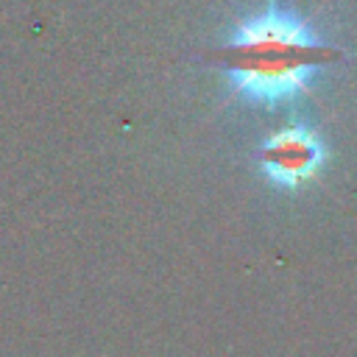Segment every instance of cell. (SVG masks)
<instances>
[{"instance_id":"1","label":"cell","mask_w":357,"mask_h":357,"mask_svg":"<svg viewBox=\"0 0 357 357\" xmlns=\"http://www.w3.org/2000/svg\"><path fill=\"white\" fill-rule=\"evenodd\" d=\"M343 59L298 11L271 0L262 11L240 17L218 50L220 73L237 100L276 109L310 92L312 81Z\"/></svg>"},{"instance_id":"2","label":"cell","mask_w":357,"mask_h":357,"mask_svg":"<svg viewBox=\"0 0 357 357\" xmlns=\"http://www.w3.org/2000/svg\"><path fill=\"white\" fill-rule=\"evenodd\" d=\"M326 153L324 139L301 123L282 126L257 145L259 170L276 190H298L310 184L321 173Z\"/></svg>"}]
</instances>
